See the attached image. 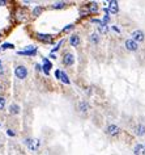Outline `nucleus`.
<instances>
[{"label": "nucleus", "instance_id": "2eb2a0df", "mask_svg": "<svg viewBox=\"0 0 145 155\" xmlns=\"http://www.w3.org/2000/svg\"><path fill=\"white\" fill-rule=\"evenodd\" d=\"M9 113L11 114H18L20 113V106H18L17 104H12V105L9 106Z\"/></svg>", "mask_w": 145, "mask_h": 155}, {"label": "nucleus", "instance_id": "c756f323", "mask_svg": "<svg viewBox=\"0 0 145 155\" xmlns=\"http://www.w3.org/2000/svg\"><path fill=\"white\" fill-rule=\"evenodd\" d=\"M7 4V1H5V0H0V5H5Z\"/></svg>", "mask_w": 145, "mask_h": 155}, {"label": "nucleus", "instance_id": "5701e85b", "mask_svg": "<svg viewBox=\"0 0 145 155\" xmlns=\"http://www.w3.org/2000/svg\"><path fill=\"white\" fill-rule=\"evenodd\" d=\"M73 28H75V25H73V24H69V25H67V26L64 28L62 32H63V33H68V32H71V30L73 29Z\"/></svg>", "mask_w": 145, "mask_h": 155}, {"label": "nucleus", "instance_id": "c85d7f7f", "mask_svg": "<svg viewBox=\"0 0 145 155\" xmlns=\"http://www.w3.org/2000/svg\"><path fill=\"white\" fill-rule=\"evenodd\" d=\"M35 70H37V71H42V66H41V64H35Z\"/></svg>", "mask_w": 145, "mask_h": 155}, {"label": "nucleus", "instance_id": "a211bd4d", "mask_svg": "<svg viewBox=\"0 0 145 155\" xmlns=\"http://www.w3.org/2000/svg\"><path fill=\"white\" fill-rule=\"evenodd\" d=\"M99 39H101V37H99L97 33H93V34H90V37H89V41H90L92 44H98Z\"/></svg>", "mask_w": 145, "mask_h": 155}, {"label": "nucleus", "instance_id": "6ab92c4d", "mask_svg": "<svg viewBox=\"0 0 145 155\" xmlns=\"http://www.w3.org/2000/svg\"><path fill=\"white\" fill-rule=\"evenodd\" d=\"M65 5L67 4L64 1H56V3H54V4H52V9H63Z\"/></svg>", "mask_w": 145, "mask_h": 155}, {"label": "nucleus", "instance_id": "9b49d317", "mask_svg": "<svg viewBox=\"0 0 145 155\" xmlns=\"http://www.w3.org/2000/svg\"><path fill=\"white\" fill-rule=\"evenodd\" d=\"M89 109H90V104H89L88 101H80V104H79V111L81 112V113H86Z\"/></svg>", "mask_w": 145, "mask_h": 155}, {"label": "nucleus", "instance_id": "72a5a7b5", "mask_svg": "<svg viewBox=\"0 0 145 155\" xmlns=\"http://www.w3.org/2000/svg\"><path fill=\"white\" fill-rule=\"evenodd\" d=\"M0 50H1V49H0Z\"/></svg>", "mask_w": 145, "mask_h": 155}, {"label": "nucleus", "instance_id": "20e7f679", "mask_svg": "<svg viewBox=\"0 0 145 155\" xmlns=\"http://www.w3.org/2000/svg\"><path fill=\"white\" fill-rule=\"evenodd\" d=\"M18 54H20V55H29V57H34V55L37 54V47L33 46V45H29V46H26V50H24V51H18Z\"/></svg>", "mask_w": 145, "mask_h": 155}, {"label": "nucleus", "instance_id": "f8f14e48", "mask_svg": "<svg viewBox=\"0 0 145 155\" xmlns=\"http://www.w3.org/2000/svg\"><path fill=\"white\" fill-rule=\"evenodd\" d=\"M80 42H81V41H80V37H79V36L72 34L71 37H69V45H71V46H73V47L79 46Z\"/></svg>", "mask_w": 145, "mask_h": 155}, {"label": "nucleus", "instance_id": "473e14b6", "mask_svg": "<svg viewBox=\"0 0 145 155\" xmlns=\"http://www.w3.org/2000/svg\"><path fill=\"white\" fill-rule=\"evenodd\" d=\"M0 38H1V34H0Z\"/></svg>", "mask_w": 145, "mask_h": 155}, {"label": "nucleus", "instance_id": "f257e3e1", "mask_svg": "<svg viewBox=\"0 0 145 155\" xmlns=\"http://www.w3.org/2000/svg\"><path fill=\"white\" fill-rule=\"evenodd\" d=\"M25 145L27 146V149H30L32 151H35L39 149L41 146V141L39 139H35V138H26L25 139Z\"/></svg>", "mask_w": 145, "mask_h": 155}, {"label": "nucleus", "instance_id": "6e6552de", "mask_svg": "<svg viewBox=\"0 0 145 155\" xmlns=\"http://www.w3.org/2000/svg\"><path fill=\"white\" fill-rule=\"evenodd\" d=\"M51 69H52V63L47 58H43V66H42V71H43L46 75H49L50 74V70H51Z\"/></svg>", "mask_w": 145, "mask_h": 155}, {"label": "nucleus", "instance_id": "f03ea898", "mask_svg": "<svg viewBox=\"0 0 145 155\" xmlns=\"http://www.w3.org/2000/svg\"><path fill=\"white\" fill-rule=\"evenodd\" d=\"M15 75H16V78H17V79L24 80V79L27 76V69L25 66H22V64H20V66H16L15 67Z\"/></svg>", "mask_w": 145, "mask_h": 155}, {"label": "nucleus", "instance_id": "bb28decb", "mask_svg": "<svg viewBox=\"0 0 145 155\" xmlns=\"http://www.w3.org/2000/svg\"><path fill=\"white\" fill-rule=\"evenodd\" d=\"M7 134H8L9 137H15V131H13L12 129H8V130H7Z\"/></svg>", "mask_w": 145, "mask_h": 155}, {"label": "nucleus", "instance_id": "ddd939ff", "mask_svg": "<svg viewBox=\"0 0 145 155\" xmlns=\"http://www.w3.org/2000/svg\"><path fill=\"white\" fill-rule=\"evenodd\" d=\"M133 153H135V155H144L145 147L141 145V143H139V145L135 146V149H133Z\"/></svg>", "mask_w": 145, "mask_h": 155}, {"label": "nucleus", "instance_id": "aec40b11", "mask_svg": "<svg viewBox=\"0 0 145 155\" xmlns=\"http://www.w3.org/2000/svg\"><path fill=\"white\" fill-rule=\"evenodd\" d=\"M42 12H43V8H42L41 5H38V7H35L34 9H33V16H35V17H37V16H39Z\"/></svg>", "mask_w": 145, "mask_h": 155}, {"label": "nucleus", "instance_id": "423d86ee", "mask_svg": "<svg viewBox=\"0 0 145 155\" xmlns=\"http://www.w3.org/2000/svg\"><path fill=\"white\" fill-rule=\"evenodd\" d=\"M63 63L65 64V66H72V64L75 63V55L72 54V53H67V54H64Z\"/></svg>", "mask_w": 145, "mask_h": 155}, {"label": "nucleus", "instance_id": "1a4fd4ad", "mask_svg": "<svg viewBox=\"0 0 145 155\" xmlns=\"http://www.w3.org/2000/svg\"><path fill=\"white\" fill-rule=\"evenodd\" d=\"M37 38L39 39V41L44 42V44H51V42H52V36L51 34H43V33H38Z\"/></svg>", "mask_w": 145, "mask_h": 155}, {"label": "nucleus", "instance_id": "0eeeda50", "mask_svg": "<svg viewBox=\"0 0 145 155\" xmlns=\"http://www.w3.org/2000/svg\"><path fill=\"white\" fill-rule=\"evenodd\" d=\"M125 49H127L128 51H137L139 44H136L132 39H127V41H125Z\"/></svg>", "mask_w": 145, "mask_h": 155}, {"label": "nucleus", "instance_id": "b1692460", "mask_svg": "<svg viewBox=\"0 0 145 155\" xmlns=\"http://www.w3.org/2000/svg\"><path fill=\"white\" fill-rule=\"evenodd\" d=\"M62 45H63V39H62V41H59L56 45H55V47H54V49H52V54H54L55 51H58V50H59L60 47H62Z\"/></svg>", "mask_w": 145, "mask_h": 155}, {"label": "nucleus", "instance_id": "a878e982", "mask_svg": "<svg viewBox=\"0 0 145 155\" xmlns=\"http://www.w3.org/2000/svg\"><path fill=\"white\" fill-rule=\"evenodd\" d=\"M55 78L56 79H62V71H60V70H56V71H55Z\"/></svg>", "mask_w": 145, "mask_h": 155}, {"label": "nucleus", "instance_id": "7c9ffc66", "mask_svg": "<svg viewBox=\"0 0 145 155\" xmlns=\"http://www.w3.org/2000/svg\"><path fill=\"white\" fill-rule=\"evenodd\" d=\"M113 29H114V30H115V32H118V33H119V32H120V30H119V29H118V28H116V26H113Z\"/></svg>", "mask_w": 145, "mask_h": 155}, {"label": "nucleus", "instance_id": "f3484780", "mask_svg": "<svg viewBox=\"0 0 145 155\" xmlns=\"http://www.w3.org/2000/svg\"><path fill=\"white\" fill-rule=\"evenodd\" d=\"M98 32L102 33V34L107 33V32H108V25H107V24H103V22L101 21V24H99V26H98Z\"/></svg>", "mask_w": 145, "mask_h": 155}, {"label": "nucleus", "instance_id": "9d476101", "mask_svg": "<svg viewBox=\"0 0 145 155\" xmlns=\"http://www.w3.org/2000/svg\"><path fill=\"white\" fill-rule=\"evenodd\" d=\"M108 12L111 13H118L119 11V5H118V1H115V0H113V1L108 3Z\"/></svg>", "mask_w": 145, "mask_h": 155}, {"label": "nucleus", "instance_id": "412c9836", "mask_svg": "<svg viewBox=\"0 0 145 155\" xmlns=\"http://www.w3.org/2000/svg\"><path fill=\"white\" fill-rule=\"evenodd\" d=\"M60 80H62L64 84H69V83H71V80H69L68 75H67L65 72H63V71H62V79H60Z\"/></svg>", "mask_w": 145, "mask_h": 155}, {"label": "nucleus", "instance_id": "4be33fe9", "mask_svg": "<svg viewBox=\"0 0 145 155\" xmlns=\"http://www.w3.org/2000/svg\"><path fill=\"white\" fill-rule=\"evenodd\" d=\"M7 49H15V45L9 44V42H5L1 45V50H7Z\"/></svg>", "mask_w": 145, "mask_h": 155}, {"label": "nucleus", "instance_id": "2f4dec72", "mask_svg": "<svg viewBox=\"0 0 145 155\" xmlns=\"http://www.w3.org/2000/svg\"><path fill=\"white\" fill-rule=\"evenodd\" d=\"M0 69H1V62H0Z\"/></svg>", "mask_w": 145, "mask_h": 155}, {"label": "nucleus", "instance_id": "cd10ccee", "mask_svg": "<svg viewBox=\"0 0 145 155\" xmlns=\"http://www.w3.org/2000/svg\"><path fill=\"white\" fill-rule=\"evenodd\" d=\"M90 22H93V24H101V20L99 19H93V20H90Z\"/></svg>", "mask_w": 145, "mask_h": 155}, {"label": "nucleus", "instance_id": "393cba45", "mask_svg": "<svg viewBox=\"0 0 145 155\" xmlns=\"http://www.w3.org/2000/svg\"><path fill=\"white\" fill-rule=\"evenodd\" d=\"M5 106V99L4 97H0V111H3Z\"/></svg>", "mask_w": 145, "mask_h": 155}, {"label": "nucleus", "instance_id": "7ed1b4c3", "mask_svg": "<svg viewBox=\"0 0 145 155\" xmlns=\"http://www.w3.org/2000/svg\"><path fill=\"white\" fill-rule=\"evenodd\" d=\"M131 39H132V41H135L136 44H137V42H143L144 39H145V34H144V32L143 30H133L132 32V34H131Z\"/></svg>", "mask_w": 145, "mask_h": 155}, {"label": "nucleus", "instance_id": "4468645a", "mask_svg": "<svg viewBox=\"0 0 145 155\" xmlns=\"http://www.w3.org/2000/svg\"><path fill=\"white\" fill-rule=\"evenodd\" d=\"M135 134H136V136H139V137H143L145 134V126L141 125V124H140V125H137L135 128Z\"/></svg>", "mask_w": 145, "mask_h": 155}, {"label": "nucleus", "instance_id": "dca6fc26", "mask_svg": "<svg viewBox=\"0 0 145 155\" xmlns=\"http://www.w3.org/2000/svg\"><path fill=\"white\" fill-rule=\"evenodd\" d=\"M89 13H96L97 11H98V4H97L96 1H92L90 4H89Z\"/></svg>", "mask_w": 145, "mask_h": 155}, {"label": "nucleus", "instance_id": "39448f33", "mask_svg": "<svg viewBox=\"0 0 145 155\" xmlns=\"http://www.w3.org/2000/svg\"><path fill=\"white\" fill-rule=\"evenodd\" d=\"M106 133H107L108 136H111V137H115V136H118V134L120 133V129H119L116 125H108L107 129H106Z\"/></svg>", "mask_w": 145, "mask_h": 155}]
</instances>
